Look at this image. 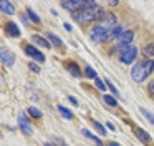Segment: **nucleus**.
Segmentation results:
<instances>
[{
	"instance_id": "nucleus-1",
	"label": "nucleus",
	"mask_w": 154,
	"mask_h": 146,
	"mask_svg": "<svg viewBox=\"0 0 154 146\" xmlns=\"http://www.w3.org/2000/svg\"><path fill=\"white\" fill-rule=\"evenodd\" d=\"M106 13L108 12H104L100 7H96V8H88V7H85V8L78 10V12H73V17L80 23H91V22H96V20L103 22Z\"/></svg>"
},
{
	"instance_id": "nucleus-2",
	"label": "nucleus",
	"mask_w": 154,
	"mask_h": 146,
	"mask_svg": "<svg viewBox=\"0 0 154 146\" xmlns=\"http://www.w3.org/2000/svg\"><path fill=\"white\" fill-rule=\"evenodd\" d=\"M152 71H154V62L152 60H144L141 63H136L131 68V78L136 83H143Z\"/></svg>"
},
{
	"instance_id": "nucleus-3",
	"label": "nucleus",
	"mask_w": 154,
	"mask_h": 146,
	"mask_svg": "<svg viewBox=\"0 0 154 146\" xmlns=\"http://www.w3.org/2000/svg\"><path fill=\"white\" fill-rule=\"evenodd\" d=\"M109 35H111V32L104 30L101 25H94L93 28L90 30V38L93 40V42H96V43L108 42V40H109Z\"/></svg>"
},
{
	"instance_id": "nucleus-4",
	"label": "nucleus",
	"mask_w": 154,
	"mask_h": 146,
	"mask_svg": "<svg viewBox=\"0 0 154 146\" xmlns=\"http://www.w3.org/2000/svg\"><path fill=\"white\" fill-rule=\"evenodd\" d=\"M133 40H134V32H133V30H126V32L121 35V38L118 40V46L113 50V52H116V50H121V53H123L126 48H129L128 45H129ZM113 52H111V53H113Z\"/></svg>"
},
{
	"instance_id": "nucleus-5",
	"label": "nucleus",
	"mask_w": 154,
	"mask_h": 146,
	"mask_svg": "<svg viewBox=\"0 0 154 146\" xmlns=\"http://www.w3.org/2000/svg\"><path fill=\"white\" fill-rule=\"evenodd\" d=\"M137 53H139V50L134 48V46H129V48H126V50H124V52L119 55L121 63H124V65H131V63L136 60Z\"/></svg>"
},
{
	"instance_id": "nucleus-6",
	"label": "nucleus",
	"mask_w": 154,
	"mask_h": 146,
	"mask_svg": "<svg viewBox=\"0 0 154 146\" xmlns=\"http://www.w3.org/2000/svg\"><path fill=\"white\" fill-rule=\"evenodd\" d=\"M100 25L103 27L104 30H108V32H113V28H116V15L108 12L106 17L103 18V22H100Z\"/></svg>"
},
{
	"instance_id": "nucleus-7",
	"label": "nucleus",
	"mask_w": 154,
	"mask_h": 146,
	"mask_svg": "<svg viewBox=\"0 0 154 146\" xmlns=\"http://www.w3.org/2000/svg\"><path fill=\"white\" fill-rule=\"evenodd\" d=\"M18 126H20V129L25 135H32V133H33V128H32V125L28 123L25 113H20V116H18Z\"/></svg>"
},
{
	"instance_id": "nucleus-8",
	"label": "nucleus",
	"mask_w": 154,
	"mask_h": 146,
	"mask_svg": "<svg viewBox=\"0 0 154 146\" xmlns=\"http://www.w3.org/2000/svg\"><path fill=\"white\" fill-rule=\"evenodd\" d=\"M25 53H27L28 56H32L33 60H37V62H42V63L45 62V55L42 52H38V50L35 48V46H32V45L25 46Z\"/></svg>"
},
{
	"instance_id": "nucleus-9",
	"label": "nucleus",
	"mask_w": 154,
	"mask_h": 146,
	"mask_svg": "<svg viewBox=\"0 0 154 146\" xmlns=\"http://www.w3.org/2000/svg\"><path fill=\"white\" fill-rule=\"evenodd\" d=\"M0 56H2V62H4V65L7 66H12L15 62V55L10 52L8 48H2L0 50Z\"/></svg>"
},
{
	"instance_id": "nucleus-10",
	"label": "nucleus",
	"mask_w": 154,
	"mask_h": 146,
	"mask_svg": "<svg viewBox=\"0 0 154 146\" xmlns=\"http://www.w3.org/2000/svg\"><path fill=\"white\" fill-rule=\"evenodd\" d=\"M5 32H7V35L14 36V38H18V36L22 35V32H20V28H18V25H17V23H14V22L5 23Z\"/></svg>"
},
{
	"instance_id": "nucleus-11",
	"label": "nucleus",
	"mask_w": 154,
	"mask_h": 146,
	"mask_svg": "<svg viewBox=\"0 0 154 146\" xmlns=\"http://www.w3.org/2000/svg\"><path fill=\"white\" fill-rule=\"evenodd\" d=\"M61 5H63L65 8H70V10L78 12V10H81V8L86 7V2H81V0H78V2H61Z\"/></svg>"
},
{
	"instance_id": "nucleus-12",
	"label": "nucleus",
	"mask_w": 154,
	"mask_h": 146,
	"mask_svg": "<svg viewBox=\"0 0 154 146\" xmlns=\"http://www.w3.org/2000/svg\"><path fill=\"white\" fill-rule=\"evenodd\" d=\"M32 40H33L37 45L43 46V48H51V43L48 38H43V36H40V35H32Z\"/></svg>"
},
{
	"instance_id": "nucleus-13",
	"label": "nucleus",
	"mask_w": 154,
	"mask_h": 146,
	"mask_svg": "<svg viewBox=\"0 0 154 146\" xmlns=\"http://www.w3.org/2000/svg\"><path fill=\"white\" fill-rule=\"evenodd\" d=\"M66 70L70 71V75L75 76V78H80V76H81V70L78 68V65H76V63H73V62H68L66 63Z\"/></svg>"
},
{
	"instance_id": "nucleus-14",
	"label": "nucleus",
	"mask_w": 154,
	"mask_h": 146,
	"mask_svg": "<svg viewBox=\"0 0 154 146\" xmlns=\"http://www.w3.org/2000/svg\"><path fill=\"white\" fill-rule=\"evenodd\" d=\"M134 133H136V136H137V138H139L143 143H149V141H151V135H149V133H146L143 128H136V129H134Z\"/></svg>"
},
{
	"instance_id": "nucleus-15",
	"label": "nucleus",
	"mask_w": 154,
	"mask_h": 146,
	"mask_svg": "<svg viewBox=\"0 0 154 146\" xmlns=\"http://www.w3.org/2000/svg\"><path fill=\"white\" fill-rule=\"evenodd\" d=\"M0 10L4 13H7V15H14L15 13V7L10 2H0Z\"/></svg>"
},
{
	"instance_id": "nucleus-16",
	"label": "nucleus",
	"mask_w": 154,
	"mask_h": 146,
	"mask_svg": "<svg viewBox=\"0 0 154 146\" xmlns=\"http://www.w3.org/2000/svg\"><path fill=\"white\" fill-rule=\"evenodd\" d=\"M124 32H126V30H124L121 25H118L116 28H113V32H111V35H109V40H114V38L119 40V38H121V35H123Z\"/></svg>"
},
{
	"instance_id": "nucleus-17",
	"label": "nucleus",
	"mask_w": 154,
	"mask_h": 146,
	"mask_svg": "<svg viewBox=\"0 0 154 146\" xmlns=\"http://www.w3.org/2000/svg\"><path fill=\"white\" fill-rule=\"evenodd\" d=\"M143 53H144V56H146L147 60H151V56H154V42L147 43V45L144 46Z\"/></svg>"
},
{
	"instance_id": "nucleus-18",
	"label": "nucleus",
	"mask_w": 154,
	"mask_h": 146,
	"mask_svg": "<svg viewBox=\"0 0 154 146\" xmlns=\"http://www.w3.org/2000/svg\"><path fill=\"white\" fill-rule=\"evenodd\" d=\"M27 113L32 116V118H35V119H40L42 116H43V113H42L38 108H35V106H30V108L27 110Z\"/></svg>"
},
{
	"instance_id": "nucleus-19",
	"label": "nucleus",
	"mask_w": 154,
	"mask_h": 146,
	"mask_svg": "<svg viewBox=\"0 0 154 146\" xmlns=\"http://www.w3.org/2000/svg\"><path fill=\"white\" fill-rule=\"evenodd\" d=\"M47 38L50 40V43H53L55 46H61V45H63L61 38H60L58 35H55V33H48V35H47Z\"/></svg>"
},
{
	"instance_id": "nucleus-20",
	"label": "nucleus",
	"mask_w": 154,
	"mask_h": 146,
	"mask_svg": "<svg viewBox=\"0 0 154 146\" xmlns=\"http://www.w3.org/2000/svg\"><path fill=\"white\" fill-rule=\"evenodd\" d=\"M103 100H104V103H106L108 106H111V108H116L118 106V100L114 98V96H111V95H104Z\"/></svg>"
},
{
	"instance_id": "nucleus-21",
	"label": "nucleus",
	"mask_w": 154,
	"mask_h": 146,
	"mask_svg": "<svg viewBox=\"0 0 154 146\" xmlns=\"http://www.w3.org/2000/svg\"><path fill=\"white\" fill-rule=\"evenodd\" d=\"M81 131H83V135H85V136H86V138H90V139H93V141H94V143H96V144H98V146H104V144H103V141H101V139H100V138H98V136H96V135H91V133H90V131H88V129H81Z\"/></svg>"
},
{
	"instance_id": "nucleus-22",
	"label": "nucleus",
	"mask_w": 154,
	"mask_h": 146,
	"mask_svg": "<svg viewBox=\"0 0 154 146\" xmlns=\"http://www.w3.org/2000/svg\"><path fill=\"white\" fill-rule=\"evenodd\" d=\"M58 111H60L61 115H63V118H65V119H71V118H73V113H71L70 110H66L65 106H61V105H58Z\"/></svg>"
},
{
	"instance_id": "nucleus-23",
	"label": "nucleus",
	"mask_w": 154,
	"mask_h": 146,
	"mask_svg": "<svg viewBox=\"0 0 154 146\" xmlns=\"http://www.w3.org/2000/svg\"><path fill=\"white\" fill-rule=\"evenodd\" d=\"M85 75H86L88 78H91V80H96V78H98L96 71H94V70L91 68L90 65H86V66H85Z\"/></svg>"
},
{
	"instance_id": "nucleus-24",
	"label": "nucleus",
	"mask_w": 154,
	"mask_h": 146,
	"mask_svg": "<svg viewBox=\"0 0 154 146\" xmlns=\"http://www.w3.org/2000/svg\"><path fill=\"white\" fill-rule=\"evenodd\" d=\"M93 126L96 128V131L100 133V135H106V133H108V131H106V128H104V126L101 125L100 121H96V119H93Z\"/></svg>"
},
{
	"instance_id": "nucleus-25",
	"label": "nucleus",
	"mask_w": 154,
	"mask_h": 146,
	"mask_svg": "<svg viewBox=\"0 0 154 146\" xmlns=\"http://www.w3.org/2000/svg\"><path fill=\"white\" fill-rule=\"evenodd\" d=\"M27 15L30 17V20H32L33 23H40V17H38V15H37V13H35L32 8H27Z\"/></svg>"
},
{
	"instance_id": "nucleus-26",
	"label": "nucleus",
	"mask_w": 154,
	"mask_h": 146,
	"mask_svg": "<svg viewBox=\"0 0 154 146\" xmlns=\"http://www.w3.org/2000/svg\"><path fill=\"white\" fill-rule=\"evenodd\" d=\"M141 113H143V116L151 123V125H154V115H152V113H149L147 110H144V108H141Z\"/></svg>"
},
{
	"instance_id": "nucleus-27",
	"label": "nucleus",
	"mask_w": 154,
	"mask_h": 146,
	"mask_svg": "<svg viewBox=\"0 0 154 146\" xmlns=\"http://www.w3.org/2000/svg\"><path fill=\"white\" fill-rule=\"evenodd\" d=\"M104 81H106V86H108V88H109V91L113 93L114 96H119V91H118V90H116V86H114L113 83L109 81V78H106V80H104Z\"/></svg>"
},
{
	"instance_id": "nucleus-28",
	"label": "nucleus",
	"mask_w": 154,
	"mask_h": 146,
	"mask_svg": "<svg viewBox=\"0 0 154 146\" xmlns=\"http://www.w3.org/2000/svg\"><path fill=\"white\" fill-rule=\"evenodd\" d=\"M94 83H96V86H98V90H100V91H104V90H106V85L101 81V78H96V80H94Z\"/></svg>"
},
{
	"instance_id": "nucleus-29",
	"label": "nucleus",
	"mask_w": 154,
	"mask_h": 146,
	"mask_svg": "<svg viewBox=\"0 0 154 146\" xmlns=\"http://www.w3.org/2000/svg\"><path fill=\"white\" fill-rule=\"evenodd\" d=\"M30 68L33 70L35 73H38V71H40V68H38V66H37V63H35V62H32V63H30Z\"/></svg>"
},
{
	"instance_id": "nucleus-30",
	"label": "nucleus",
	"mask_w": 154,
	"mask_h": 146,
	"mask_svg": "<svg viewBox=\"0 0 154 146\" xmlns=\"http://www.w3.org/2000/svg\"><path fill=\"white\" fill-rule=\"evenodd\" d=\"M68 100H70V103H71V105H75V106H78V100H76V98H75V96H70V95H68Z\"/></svg>"
},
{
	"instance_id": "nucleus-31",
	"label": "nucleus",
	"mask_w": 154,
	"mask_h": 146,
	"mask_svg": "<svg viewBox=\"0 0 154 146\" xmlns=\"http://www.w3.org/2000/svg\"><path fill=\"white\" fill-rule=\"evenodd\" d=\"M147 91H149L151 95H154V80L149 83V86H147Z\"/></svg>"
},
{
	"instance_id": "nucleus-32",
	"label": "nucleus",
	"mask_w": 154,
	"mask_h": 146,
	"mask_svg": "<svg viewBox=\"0 0 154 146\" xmlns=\"http://www.w3.org/2000/svg\"><path fill=\"white\" fill-rule=\"evenodd\" d=\"M106 128H108V129H109V131H116V126H114V125H113V123H109V121H108V123H106Z\"/></svg>"
},
{
	"instance_id": "nucleus-33",
	"label": "nucleus",
	"mask_w": 154,
	"mask_h": 146,
	"mask_svg": "<svg viewBox=\"0 0 154 146\" xmlns=\"http://www.w3.org/2000/svg\"><path fill=\"white\" fill-rule=\"evenodd\" d=\"M57 143H58V146H66V143H65L61 138H57Z\"/></svg>"
},
{
	"instance_id": "nucleus-34",
	"label": "nucleus",
	"mask_w": 154,
	"mask_h": 146,
	"mask_svg": "<svg viewBox=\"0 0 154 146\" xmlns=\"http://www.w3.org/2000/svg\"><path fill=\"white\" fill-rule=\"evenodd\" d=\"M65 30H68V32H71V30H73V27H71L70 23H65Z\"/></svg>"
},
{
	"instance_id": "nucleus-35",
	"label": "nucleus",
	"mask_w": 154,
	"mask_h": 146,
	"mask_svg": "<svg viewBox=\"0 0 154 146\" xmlns=\"http://www.w3.org/2000/svg\"><path fill=\"white\" fill-rule=\"evenodd\" d=\"M108 146H121V144H118L116 141H109V143H108Z\"/></svg>"
},
{
	"instance_id": "nucleus-36",
	"label": "nucleus",
	"mask_w": 154,
	"mask_h": 146,
	"mask_svg": "<svg viewBox=\"0 0 154 146\" xmlns=\"http://www.w3.org/2000/svg\"><path fill=\"white\" fill-rule=\"evenodd\" d=\"M43 146H58V144H53V143H43Z\"/></svg>"
}]
</instances>
